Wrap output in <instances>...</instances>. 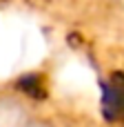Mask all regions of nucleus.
<instances>
[{
	"label": "nucleus",
	"mask_w": 124,
	"mask_h": 127,
	"mask_svg": "<svg viewBox=\"0 0 124 127\" xmlns=\"http://www.w3.org/2000/svg\"><path fill=\"white\" fill-rule=\"evenodd\" d=\"M24 127H58L53 121H49V118H44V116H33L29 123Z\"/></svg>",
	"instance_id": "obj_2"
},
{
	"label": "nucleus",
	"mask_w": 124,
	"mask_h": 127,
	"mask_svg": "<svg viewBox=\"0 0 124 127\" xmlns=\"http://www.w3.org/2000/svg\"><path fill=\"white\" fill-rule=\"evenodd\" d=\"M35 114L31 100L18 92L0 94V127H24Z\"/></svg>",
	"instance_id": "obj_1"
}]
</instances>
